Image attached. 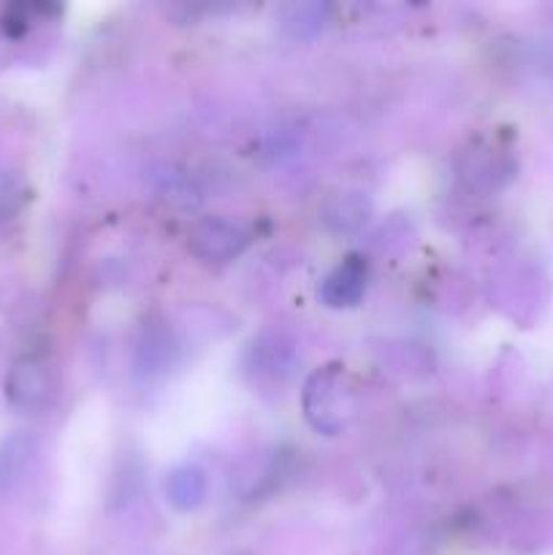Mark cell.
Instances as JSON below:
<instances>
[{
	"label": "cell",
	"instance_id": "1",
	"mask_svg": "<svg viewBox=\"0 0 553 555\" xmlns=\"http://www.w3.org/2000/svg\"><path fill=\"white\" fill-rule=\"evenodd\" d=\"M301 404L309 426L329 437L345 431L358 410L356 390L342 366L318 369L304 385Z\"/></svg>",
	"mask_w": 553,
	"mask_h": 555
},
{
	"label": "cell",
	"instance_id": "2",
	"mask_svg": "<svg viewBox=\"0 0 553 555\" xmlns=\"http://www.w3.org/2000/svg\"><path fill=\"white\" fill-rule=\"evenodd\" d=\"M57 393V379L52 366L38 356H25L9 369L5 377V399L14 410L41 412L52 404Z\"/></svg>",
	"mask_w": 553,
	"mask_h": 555
},
{
	"label": "cell",
	"instance_id": "3",
	"mask_svg": "<svg viewBox=\"0 0 553 555\" xmlns=\"http://www.w3.org/2000/svg\"><path fill=\"white\" fill-rule=\"evenodd\" d=\"M190 253L206 263H228L247 249L249 233L226 217H204L188 233Z\"/></svg>",
	"mask_w": 553,
	"mask_h": 555
},
{
	"label": "cell",
	"instance_id": "4",
	"mask_svg": "<svg viewBox=\"0 0 553 555\" xmlns=\"http://www.w3.org/2000/svg\"><path fill=\"white\" fill-rule=\"evenodd\" d=\"M366 282L369 266L358 255H350L336 269H331L329 276L320 282V301L331 309L356 307L363 298V293H366Z\"/></svg>",
	"mask_w": 553,
	"mask_h": 555
},
{
	"label": "cell",
	"instance_id": "5",
	"mask_svg": "<svg viewBox=\"0 0 553 555\" xmlns=\"http://www.w3.org/2000/svg\"><path fill=\"white\" fill-rule=\"evenodd\" d=\"M166 496L177 509H195L206 496L204 472L195 466H182V469L171 472L166 482Z\"/></svg>",
	"mask_w": 553,
	"mask_h": 555
},
{
	"label": "cell",
	"instance_id": "6",
	"mask_svg": "<svg viewBox=\"0 0 553 555\" xmlns=\"http://www.w3.org/2000/svg\"><path fill=\"white\" fill-rule=\"evenodd\" d=\"M27 198H30V190H27L22 173L11 171V168H0V228L25 209Z\"/></svg>",
	"mask_w": 553,
	"mask_h": 555
},
{
	"label": "cell",
	"instance_id": "7",
	"mask_svg": "<svg viewBox=\"0 0 553 555\" xmlns=\"http://www.w3.org/2000/svg\"><path fill=\"white\" fill-rule=\"evenodd\" d=\"M171 352H173V345L168 341L166 331H146L144 341H141L139 347V356H144L141 358L139 369L141 372L168 369V363H171Z\"/></svg>",
	"mask_w": 553,
	"mask_h": 555
},
{
	"label": "cell",
	"instance_id": "8",
	"mask_svg": "<svg viewBox=\"0 0 553 555\" xmlns=\"http://www.w3.org/2000/svg\"><path fill=\"white\" fill-rule=\"evenodd\" d=\"M255 356H258V372H276V377L282 379L293 372V361H296V358H293V347L282 345L280 336H276L271 345L255 347Z\"/></svg>",
	"mask_w": 553,
	"mask_h": 555
},
{
	"label": "cell",
	"instance_id": "9",
	"mask_svg": "<svg viewBox=\"0 0 553 555\" xmlns=\"http://www.w3.org/2000/svg\"><path fill=\"white\" fill-rule=\"evenodd\" d=\"M27 461H30V442L25 437L9 439L3 450H0V482L20 480Z\"/></svg>",
	"mask_w": 553,
	"mask_h": 555
},
{
	"label": "cell",
	"instance_id": "10",
	"mask_svg": "<svg viewBox=\"0 0 553 555\" xmlns=\"http://www.w3.org/2000/svg\"><path fill=\"white\" fill-rule=\"evenodd\" d=\"M38 11V5H25V3H11L5 5L3 14H0V30L9 38L25 36L33 27V14Z\"/></svg>",
	"mask_w": 553,
	"mask_h": 555
}]
</instances>
